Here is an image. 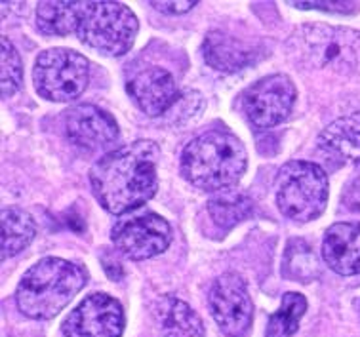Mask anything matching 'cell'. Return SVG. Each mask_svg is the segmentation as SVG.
I'll return each instance as SVG.
<instances>
[{"label":"cell","mask_w":360,"mask_h":337,"mask_svg":"<svg viewBox=\"0 0 360 337\" xmlns=\"http://www.w3.org/2000/svg\"><path fill=\"white\" fill-rule=\"evenodd\" d=\"M160 149L151 139H138L99 158L90 170L96 201L112 215L134 212L157 193Z\"/></svg>","instance_id":"cell-1"},{"label":"cell","mask_w":360,"mask_h":337,"mask_svg":"<svg viewBox=\"0 0 360 337\" xmlns=\"http://www.w3.org/2000/svg\"><path fill=\"white\" fill-rule=\"evenodd\" d=\"M88 272L79 263L44 257L21 276L15 303L21 314L33 320H50L71 303L86 286Z\"/></svg>","instance_id":"cell-2"},{"label":"cell","mask_w":360,"mask_h":337,"mask_svg":"<svg viewBox=\"0 0 360 337\" xmlns=\"http://www.w3.org/2000/svg\"><path fill=\"white\" fill-rule=\"evenodd\" d=\"M248 153L229 132L212 130L195 137L181 153V174L206 193H221L243 179Z\"/></svg>","instance_id":"cell-3"},{"label":"cell","mask_w":360,"mask_h":337,"mask_svg":"<svg viewBox=\"0 0 360 337\" xmlns=\"http://www.w3.org/2000/svg\"><path fill=\"white\" fill-rule=\"evenodd\" d=\"M290 59L303 69L354 77L360 75V31L311 23L295 29L286 40Z\"/></svg>","instance_id":"cell-4"},{"label":"cell","mask_w":360,"mask_h":337,"mask_svg":"<svg viewBox=\"0 0 360 337\" xmlns=\"http://www.w3.org/2000/svg\"><path fill=\"white\" fill-rule=\"evenodd\" d=\"M139 31L136 13L122 2H80L77 37L101 56L118 58L130 50Z\"/></svg>","instance_id":"cell-5"},{"label":"cell","mask_w":360,"mask_h":337,"mask_svg":"<svg viewBox=\"0 0 360 337\" xmlns=\"http://www.w3.org/2000/svg\"><path fill=\"white\" fill-rule=\"evenodd\" d=\"M328 175L322 166L307 160H290L278 170L275 201L284 217L297 223L316 220L328 204Z\"/></svg>","instance_id":"cell-6"},{"label":"cell","mask_w":360,"mask_h":337,"mask_svg":"<svg viewBox=\"0 0 360 337\" xmlns=\"http://www.w3.org/2000/svg\"><path fill=\"white\" fill-rule=\"evenodd\" d=\"M33 82L40 96L53 103L79 99L90 82V61L71 48H50L39 53Z\"/></svg>","instance_id":"cell-7"},{"label":"cell","mask_w":360,"mask_h":337,"mask_svg":"<svg viewBox=\"0 0 360 337\" xmlns=\"http://www.w3.org/2000/svg\"><path fill=\"white\" fill-rule=\"evenodd\" d=\"M297 90L288 75H269L250 86L243 96L246 118L259 130H271L290 117Z\"/></svg>","instance_id":"cell-8"},{"label":"cell","mask_w":360,"mask_h":337,"mask_svg":"<svg viewBox=\"0 0 360 337\" xmlns=\"http://www.w3.org/2000/svg\"><path fill=\"white\" fill-rule=\"evenodd\" d=\"M111 240L118 252L128 260H151L168 250L172 227L162 215L143 212L118 221L111 231Z\"/></svg>","instance_id":"cell-9"},{"label":"cell","mask_w":360,"mask_h":337,"mask_svg":"<svg viewBox=\"0 0 360 337\" xmlns=\"http://www.w3.org/2000/svg\"><path fill=\"white\" fill-rule=\"evenodd\" d=\"M208 307L219 330L229 337H240L254 320V303L248 286L236 272H223L210 288Z\"/></svg>","instance_id":"cell-10"},{"label":"cell","mask_w":360,"mask_h":337,"mask_svg":"<svg viewBox=\"0 0 360 337\" xmlns=\"http://www.w3.org/2000/svg\"><path fill=\"white\" fill-rule=\"evenodd\" d=\"M124 309L120 301L103 292L82 299L63 320L65 337H120L124 331Z\"/></svg>","instance_id":"cell-11"},{"label":"cell","mask_w":360,"mask_h":337,"mask_svg":"<svg viewBox=\"0 0 360 337\" xmlns=\"http://www.w3.org/2000/svg\"><path fill=\"white\" fill-rule=\"evenodd\" d=\"M65 134L79 149L99 151L117 141L118 124L96 105L80 103L65 110Z\"/></svg>","instance_id":"cell-12"},{"label":"cell","mask_w":360,"mask_h":337,"mask_svg":"<svg viewBox=\"0 0 360 337\" xmlns=\"http://www.w3.org/2000/svg\"><path fill=\"white\" fill-rule=\"evenodd\" d=\"M126 90L134 103L143 110L147 117H160L174 107L179 98L177 86L170 71L162 67H149L130 78Z\"/></svg>","instance_id":"cell-13"},{"label":"cell","mask_w":360,"mask_h":337,"mask_svg":"<svg viewBox=\"0 0 360 337\" xmlns=\"http://www.w3.org/2000/svg\"><path fill=\"white\" fill-rule=\"evenodd\" d=\"M322 260L341 276L360 274V221H341L322 239Z\"/></svg>","instance_id":"cell-14"},{"label":"cell","mask_w":360,"mask_h":337,"mask_svg":"<svg viewBox=\"0 0 360 337\" xmlns=\"http://www.w3.org/2000/svg\"><path fill=\"white\" fill-rule=\"evenodd\" d=\"M202 56L212 69L236 72L256 61L257 50L223 31H210L202 42Z\"/></svg>","instance_id":"cell-15"},{"label":"cell","mask_w":360,"mask_h":337,"mask_svg":"<svg viewBox=\"0 0 360 337\" xmlns=\"http://www.w3.org/2000/svg\"><path fill=\"white\" fill-rule=\"evenodd\" d=\"M155 318L162 337H204V324L197 311L174 295L158 299Z\"/></svg>","instance_id":"cell-16"},{"label":"cell","mask_w":360,"mask_h":337,"mask_svg":"<svg viewBox=\"0 0 360 337\" xmlns=\"http://www.w3.org/2000/svg\"><path fill=\"white\" fill-rule=\"evenodd\" d=\"M322 151L338 156L343 163L360 166V113H353L330 122L319 136Z\"/></svg>","instance_id":"cell-17"},{"label":"cell","mask_w":360,"mask_h":337,"mask_svg":"<svg viewBox=\"0 0 360 337\" xmlns=\"http://www.w3.org/2000/svg\"><path fill=\"white\" fill-rule=\"evenodd\" d=\"M37 236V223L31 215L18 210H2V260L6 261L23 252Z\"/></svg>","instance_id":"cell-18"},{"label":"cell","mask_w":360,"mask_h":337,"mask_svg":"<svg viewBox=\"0 0 360 337\" xmlns=\"http://www.w3.org/2000/svg\"><path fill=\"white\" fill-rule=\"evenodd\" d=\"M80 2H40L37 8V25L44 34L67 37L77 33Z\"/></svg>","instance_id":"cell-19"},{"label":"cell","mask_w":360,"mask_h":337,"mask_svg":"<svg viewBox=\"0 0 360 337\" xmlns=\"http://www.w3.org/2000/svg\"><path fill=\"white\" fill-rule=\"evenodd\" d=\"M252 210H254L252 198L231 189L216 193V196L208 201V214L223 229H233L240 221L248 220Z\"/></svg>","instance_id":"cell-20"},{"label":"cell","mask_w":360,"mask_h":337,"mask_svg":"<svg viewBox=\"0 0 360 337\" xmlns=\"http://www.w3.org/2000/svg\"><path fill=\"white\" fill-rule=\"evenodd\" d=\"M282 274L295 282H311L319 276V260L313 248L302 239L290 240L284 260H282Z\"/></svg>","instance_id":"cell-21"},{"label":"cell","mask_w":360,"mask_h":337,"mask_svg":"<svg viewBox=\"0 0 360 337\" xmlns=\"http://www.w3.org/2000/svg\"><path fill=\"white\" fill-rule=\"evenodd\" d=\"M305 312H307V299L302 293H284L281 309L269 318L267 337H292L297 331L300 320L305 317Z\"/></svg>","instance_id":"cell-22"},{"label":"cell","mask_w":360,"mask_h":337,"mask_svg":"<svg viewBox=\"0 0 360 337\" xmlns=\"http://www.w3.org/2000/svg\"><path fill=\"white\" fill-rule=\"evenodd\" d=\"M0 59H2V82H0L2 96L12 98L13 94L20 90L21 82H23V65H21L20 53L13 48L8 37H2Z\"/></svg>","instance_id":"cell-23"},{"label":"cell","mask_w":360,"mask_h":337,"mask_svg":"<svg viewBox=\"0 0 360 337\" xmlns=\"http://www.w3.org/2000/svg\"><path fill=\"white\" fill-rule=\"evenodd\" d=\"M204 107H206V103H204L202 96L195 90H187L185 94H179V98L174 103V107L166 113V117H168L170 124L181 126V124L191 122L198 115H202Z\"/></svg>","instance_id":"cell-24"},{"label":"cell","mask_w":360,"mask_h":337,"mask_svg":"<svg viewBox=\"0 0 360 337\" xmlns=\"http://www.w3.org/2000/svg\"><path fill=\"white\" fill-rule=\"evenodd\" d=\"M290 4L302 10H321V12L332 13H351L360 8L356 2H290Z\"/></svg>","instance_id":"cell-25"},{"label":"cell","mask_w":360,"mask_h":337,"mask_svg":"<svg viewBox=\"0 0 360 337\" xmlns=\"http://www.w3.org/2000/svg\"><path fill=\"white\" fill-rule=\"evenodd\" d=\"M197 0H193V2H151V6L155 10L164 13H185L189 12L193 6H197Z\"/></svg>","instance_id":"cell-26"},{"label":"cell","mask_w":360,"mask_h":337,"mask_svg":"<svg viewBox=\"0 0 360 337\" xmlns=\"http://www.w3.org/2000/svg\"><path fill=\"white\" fill-rule=\"evenodd\" d=\"M343 204L351 212H360V179L353 182L343 195Z\"/></svg>","instance_id":"cell-27"},{"label":"cell","mask_w":360,"mask_h":337,"mask_svg":"<svg viewBox=\"0 0 360 337\" xmlns=\"http://www.w3.org/2000/svg\"><path fill=\"white\" fill-rule=\"evenodd\" d=\"M356 311H359V317H360V299L356 301Z\"/></svg>","instance_id":"cell-28"}]
</instances>
